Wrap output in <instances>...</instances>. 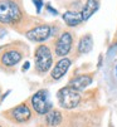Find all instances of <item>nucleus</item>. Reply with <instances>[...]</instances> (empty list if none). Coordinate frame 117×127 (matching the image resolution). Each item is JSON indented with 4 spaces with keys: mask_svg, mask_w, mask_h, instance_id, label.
Listing matches in <instances>:
<instances>
[{
    "mask_svg": "<svg viewBox=\"0 0 117 127\" xmlns=\"http://www.w3.org/2000/svg\"><path fill=\"white\" fill-rule=\"evenodd\" d=\"M100 8V3H98V0H87L83 9H82V18H83V22L84 20H88L89 18L98 10Z\"/></svg>",
    "mask_w": 117,
    "mask_h": 127,
    "instance_id": "f8f14e48",
    "label": "nucleus"
},
{
    "mask_svg": "<svg viewBox=\"0 0 117 127\" xmlns=\"http://www.w3.org/2000/svg\"><path fill=\"white\" fill-rule=\"evenodd\" d=\"M35 70L40 74H44L52 68L53 64V53L50 48L45 44H40L35 48L34 52Z\"/></svg>",
    "mask_w": 117,
    "mask_h": 127,
    "instance_id": "f03ea898",
    "label": "nucleus"
},
{
    "mask_svg": "<svg viewBox=\"0 0 117 127\" xmlns=\"http://www.w3.org/2000/svg\"><path fill=\"white\" fill-rule=\"evenodd\" d=\"M91 83H92V76L91 74H79V76H76L71 79L69 86L76 88L77 91H82V89L87 88Z\"/></svg>",
    "mask_w": 117,
    "mask_h": 127,
    "instance_id": "9d476101",
    "label": "nucleus"
},
{
    "mask_svg": "<svg viewBox=\"0 0 117 127\" xmlns=\"http://www.w3.org/2000/svg\"><path fill=\"white\" fill-rule=\"evenodd\" d=\"M72 47H73V35H72V33L71 32H63V33H61V35L55 40L54 53H55V56L64 58L71 53Z\"/></svg>",
    "mask_w": 117,
    "mask_h": 127,
    "instance_id": "423d86ee",
    "label": "nucleus"
},
{
    "mask_svg": "<svg viewBox=\"0 0 117 127\" xmlns=\"http://www.w3.org/2000/svg\"><path fill=\"white\" fill-rule=\"evenodd\" d=\"M30 102H32L33 110L38 115H47L52 110V103L49 101L48 91H45V89H40L38 92H35L32 96Z\"/></svg>",
    "mask_w": 117,
    "mask_h": 127,
    "instance_id": "39448f33",
    "label": "nucleus"
},
{
    "mask_svg": "<svg viewBox=\"0 0 117 127\" xmlns=\"http://www.w3.org/2000/svg\"><path fill=\"white\" fill-rule=\"evenodd\" d=\"M52 34H53L52 27L48 24H42V25H37V27L32 28L30 30H28L25 33V37L30 42L40 43V42H45Z\"/></svg>",
    "mask_w": 117,
    "mask_h": 127,
    "instance_id": "0eeeda50",
    "label": "nucleus"
},
{
    "mask_svg": "<svg viewBox=\"0 0 117 127\" xmlns=\"http://www.w3.org/2000/svg\"><path fill=\"white\" fill-rule=\"evenodd\" d=\"M116 74H117V67H116Z\"/></svg>",
    "mask_w": 117,
    "mask_h": 127,
    "instance_id": "f3484780",
    "label": "nucleus"
},
{
    "mask_svg": "<svg viewBox=\"0 0 117 127\" xmlns=\"http://www.w3.org/2000/svg\"><path fill=\"white\" fill-rule=\"evenodd\" d=\"M0 127H1V126H0Z\"/></svg>",
    "mask_w": 117,
    "mask_h": 127,
    "instance_id": "a211bd4d",
    "label": "nucleus"
},
{
    "mask_svg": "<svg viewBox=\"0 0 117 127\" xmlns=\"http://www.w3.org/2000/svg\"><path fill=\"white\" fill-rule=\"evenodd\" d=\"M24 52L14 45H8L0 52V64L4 68H13L22 62Z\"/></svg>",
    "mask_w": 117,
    "mask_h": 127,
    "instance_id": "20e7f679",
    "label": "nucleus"
},
{
    "mask_svg": "<svg viewBox=\"0 0 117 127\" xmlns=\"http://www.w3.org/2000/svg\"><path fill=\"white\" fill-rule=\"evenodd\" d=\"M63 121V116L61 113V111L58 110H50L47 115H45V123L49 127H58Z\"/></svg>",
    "mask_w": 117,
    "mask_h": 127,
    "instance_id": "ddd939ff",
    "label": "nucleus"
},
{
    "mask_svg": "<svg viewBox=\"0 0 117 127\" xmlns=\"http://www.w3.org/2000/svg\"><path fill=\"white\" fill-rule=\"evenodd\" d=\"M92 47H93V39L91 37V34H86L78 42L77 50L79 54H87L88 52H91Z\"/></svg>",
    "mask_w": 117,
    "mask_h": 127,
    "instance_id": "4468645a",
    "label": "nucleus"
},
{
    "mask_svg": "<svg viewBox=\"0 0 117 127\" xmlns=\"http://www.w3.org/2000/svg\"><path fill=\"white\" fill-rule=\"evenodd\" d=\"M23 15L19 0H0V24L15 25L20 23Z\"/></svg>",
    "mask_w": 117,
    "mask_h": 127,
    "instance_id": "f257e3e1",
    "label": "nucleus"
},
{
    "mask_svg": "<svg viewBox=\"0 0 117 127\" xmlns=\"http://www.w3.org/2000/svg\"><path fill=\"white\" fill-rule=\"evenodd\" d=\"M72 64V61L69 58H62L59 59L55 65L53 67L52 72H50V78L53 81H58V79H61L62 77H64V74L68 72L69 67Z\"/></svg>",
    "mask_w": 117,
    "mask_h": 127,
    "instance_id": "1a4fd4ad",
    "label": "nucleus"
},
{
    "mask_svg": "<svg viewBox=\"0 0 117 127\" xmlns=\"http://www.w3.org/2000/svg\"><path fill=\"white\" fill-rule=\"evenodd\" d=\"M10 117L13 121L18 122V123H23V122H27L30 120L32 117V111L28 104L25 103H22L16 107H14L13 110H10Z\"/></svg>",
    "mask_w": 117,
    "mask_h": 127,
    "instance_id": "6e6552de",
    "label": "nucleus"
},
{
    "mask_svg": "<svg viewBox=\"0 0 117 127\" xmlns=\"http://www.w3.org/2000/svg\"><path fill=\"white\" fill-rule=\"evenodd\" d=\"M34 4H35V8H37V11L40 13V9H42V5H43V0H33Z\"/></svg>",
    "mask_w": 117,
    "mask_h": 127,
    "instance_id": "2eb2a0df",
    "label": "nucleus"
},
{
    "mask_svg": "<svg viewBox=\"0 0 117 127\" xmlns=\"http://www.w3.org/2000/svg\"><path fill=\"white\" fill-rule=\"evenodd\" d=\"M57 98H58V103H59L62 108H64V110H73L81 103L82 96L79 93V91H77L76 88L71 86H67L58 91Z\"/></svg>",
    "mask_w": 117,
    "mask_h": 127,
    "instance_id": "7ed1b4c3",
    "label": "nucleus"
},
{
    "mask_svg": "<svg viewBox=\"0 0 117 127\" xmlns=\"http://www.w3.org/2000/svg\"><path fill=\"white\" fill-rule=\"evenodd\" d=\"M28 68H29V63H28V62H27V63H25V65H24V67H23V72H25V70H27V69H28Z\"/></svg>",
    "mask_w": 117,
    "mask_h": 127,
    "instance_id": "dca6fc26",
    "label": "nucleus"
},
{
    "mask_svg": "<svg viewBox=\"0 0 117 127\" xmlns=\"http://www.w3.org/2000/svg\"><path fill=\"white\" fill-rule=\"evenodd\" d=\"M63 20L68 27L74 28L83 22V18H82V14L78 11H66L63 14Z\"/></svg>",
    "mask_w": 117,
    "mask_h": 127,
    "instance_id": "9b49d317",
    "label": "nucleus"
}]
</instances>
